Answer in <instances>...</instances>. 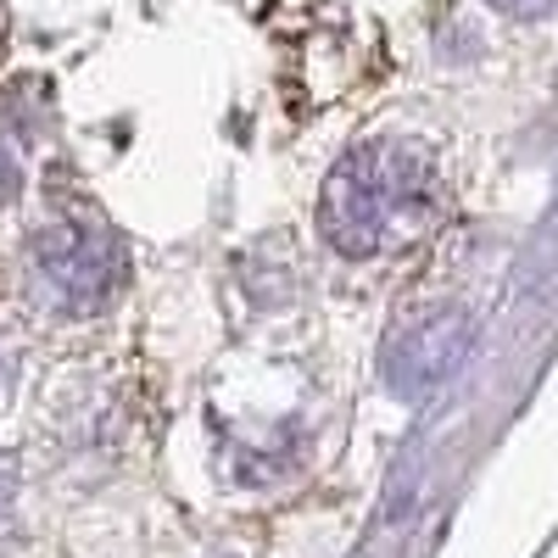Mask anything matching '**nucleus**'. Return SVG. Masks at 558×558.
<instances>
[{"mask_svg":"<svg viewBox=\"0 0 558 558\" xmlns=\"http://www.w3.org/2000/svg\"><path fill=\"white\" fill-rule=\"evenodd\" d=\"M430 213V173L402 151L368 146L330 184V235L347 252H380L408 235Z\"/></svg>","mask_w":558,"mask_h":558,"instance_id":"obj_1","label":"nucleus"},{"mask_svg":"<svg viewBox=\"0 0 558 558\" xmlns=\"http://www.w3.org/2000/svg\"><path fill=\"white\" fill-rule=\"evenodd\" d=\"M497 7H508V12H542L547 0H497Z\"/></svg>","mask_w":558,"mask_h":558,"instance_id":"obj_2","label":"nucleus"}]
</instances>
